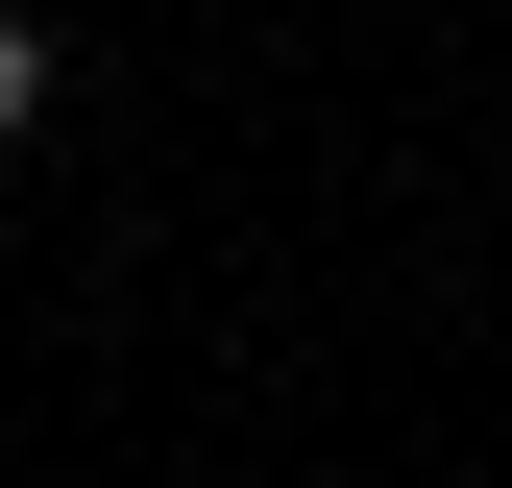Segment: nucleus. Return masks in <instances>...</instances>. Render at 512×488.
Wrapping results in <instances>:
<instances>
[{"instance_id": "obj_1", "label": "nucleus", "mask_w": 512, "mask_h": 488, "mask_svg": "<svg viewBox=\"0 0 512 488\" xmlns=\"http://www.w3.org/2000/svg\"><path fill=\"white\" fill-rule=\"evenodd\" d=\"M25 122H49V25L0 0V147H25Z\"/></svg>"}]
</instances>
